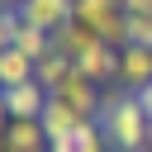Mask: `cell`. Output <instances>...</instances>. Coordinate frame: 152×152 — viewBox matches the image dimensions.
I'll return each instance as SVG.
<instances>
[{"label": "cell", "instance_id": "cell-1", "mask_svg": "<svg viewBox=\"0 0 152 152\" xmlns=\"http://www.w3.org/2000/svg\"><path fill=\"white\" fill-rule=\"evenodd\" d=\"M95 119H100V128H104V138H109L114 152H142V147H147L152 119L142 114V104H138L133 90H104Z\"/></svg>", "mask_w": 152, "mask_h": 152}, {"label": "cell", "instance_id": "cell-2", "mask_svg": "<svg viewBox=\"0 0 152 152\" xmlns=\"http://www.w3.org/2000/svg\"><path fill=\"white\" fill-rule=\"evenodd\" d=\"M52 95H57L62 104H71L81 119H95V114H100V100H104V86H95V81H86L81 71H71Z\"/></svg>", "mask_w": 152, "mask_h": 152}, {"label": "cell", "instance_id": "cell-3", "mask_svg": "<svg viewBox=\"0 0 152 152\" xmlns=\"http://www.w3.org/2000/svg\"><path fill=\"white\" fill-rule=\"evenodd\" d=\"M0 95H5L10 119H43V109H48V100H52V90H48V86H38V81H24V86L0 90Z\"/></svg>", "mask_w": 152, "mask_h": 152}, {"label": "cell", "instance_id": "cell-4", "mask_svg": "<svg viewBox=\"0 0 152 152\" xmlns=\"http://www.w3.org/2000/svg\"><path fill=\"white\" fill-rule=\"evenodd\" d=\"M147 81H152V48H142V43L119 48V86L138 95Z\"/></svg>", "mask_w": 152, "mask_h": 152}, {"label": "cell", "instance_id": "cell-5", "mask_svg": "<svg viewBox=\"0 0 152 152\" xmlns=\"http://www.w3.org/2000/svg\"><path fill=\"white\" fill-rule=\"evenodd\" d=\"M95 43H100V33H95L90 24H81V19H66L62 28H52V48H57L66 62H81Z\"/></svg>", "mask_w": 152, "mask_h": 152}, {"label": "cell", "instance_id": "cell-6", "mask_svg": "<svg viewBox=\"0 0 152 152\" xmlns=\"http://www.w3.org/2000/svg\"><path fill=\"white\" fill-rule=\"evenodd\" d=\"M76 71L86 76V81H95V86H109V81H119V48H109V43H95L81 62H76Z\"/></svg>", "mask_w": 152, "mask_h": 152}, {"label": "cell", "instance_id": "cell-7", "mask_svg": "<svg viewBox=\"0 0 152 152\" xmlns=\"http://www.w3.org/2000/svg\"><path fill=\"white\" fill-rule=\"evenodd\" d=\"M48 152H114V147H109V138H104L100 119H86V124H76L66 138H57Z\"/></svg>", "mask_w": 152, "mask_h": 152}, {"label": "cell", "instance_id": "cell-8", "mask_svg": "<svg viewBox=\"0 0 152 152\" xmlns=\"http://www.w3.org/2000/svg\"><path fill=\"white\" fill-rule=\"evenodd\" d=\"M5 142H10L14 152H48V147H52L48 133H43V119H10Z\"/></svg>", "mask_w": 152, "mask_h": 152}, {"label": "cell", "instance_id": "cell-9", "mask_svg": "<svg viewBox=\"0 0 152 152\" xmlns=\"http://www.w3.org/2000/svg\"><path fill=\"white\" fill-rule=\"evenodd\" d=\"M71 5H76V0H28L19 14H24L28 24H38V28L52 33V28H62V24L71 19Z\"/></svg>", "mask_w": 152, "mask_h": 152}, {"label": "cell", "instance_id": "cell-10", "mask_svg": "<svg viewBox=\"0 0 152 152\" xmlns=\"http://www.w3.org/2000/svg\"><path fill=\"white\" fill-rule=\"evenodd\" d=\"M14 48H19L24 57H33V62H38V57H48V52H52V33H48V28H38V24H28L24 14H14Z\"/></svg>", "mask_w": 152, "mask_h": 152}, {"label": "cell", "instance_id": "cell-11", "mask_svg": "<svg viewBox=\"0 0 152 152\" xmlns=\"http://www.w3.org/2000/svg\"><path fill=\"white\" fill-rule=\"evenodd\" d=\"M76 124H86V119H81V114L71 109V104H62V100L52 95V100H48V109H43V133H48V142L66 138V133H71Z\"/></svg>", "mask_w": 152, "mask_h": 152}, {"label": "cell", "instance_id": "cell-12", "mask_svg": "<svg viewBox=\"0 0 152 152\" xmlns=\"http://www.w3.org/2000/svg\"><path fill=\"white\" fill-rule=\"evenodd\" d=\"M24 81H33V57H24L19 48H5L0 52V90H14Z\"/></svg>", "mask_w": 152, "mask_h": 152}, {"label": "cell", "instance_id": "cell-13", "mask_svg": "<svg viewBox=\"0 0 152 152\" xmlns=\"http://www.w3.org/2000/svg\"><path fill=\"white\" fill-rule=\"evenodd\" d=\"M114 14H124V0H76V5H71V19L90 24L95 33H100V28H104Z\"/></svg>", "mask_w": 152, "mask_h": 152}, {"label": "cell", "instance_id": "cell-14", "mask_svg": "<svg viewBox=\"0 0 152 152\" xmlns=\"http://www.w3.org/2000/svg\"><path fill=\"white\" fill-rule=\"evenodd\" d=\"M71 71H76V62H66L57 48H52L48 57H38V62H33V81H38V86H48V90H57Z\"/></svg>", "mask_w": 152, "mask_h": 152}, {"label": "cell", "instance_id": "cell-15", "mask_svg": "<svg viewBox=\"0 0 152 152\" xmlns=\"http://www.w3.org/2000/svg\"><path fill=\"white\" fill-rule=\"evenodd\" d=\"M128 43L152 48V14H128Z\"/></svg>", "mask_w": 152, "mask_h": 152}, {"label": "cell", "instance_id": "cell-16", "mask_svg": "<svg viewBox=\"0 0 152 152\" xmlns=\"http://www.w3.org/2000/svg\"><path fill=\"white\" fill-rule=\"evenodd\" d=\"M5 48H14V14L10 10H0V52Z\"/></svg>", "mask_w": 152, "mask_h": 152}, {"label": "cell", "instance_id": "cell-17", "mask_svg": "<svg viewBox=\"0 0 152 152\" xmlns=\"http://www.w3.org/2000/svg\"><path fill=\"white\" fill-rule=\"evenodd\" d=\"M138 104H142V114H147V119H152V81H147V86H142V90H138Z\"/></svg>", "mask_w": 152, "mask_h": 152}, {"label": "cell", "instance_id": "cell-18", "mask_svg": "<svg viewBox=\"0 0 152 152\" xmlns=\"http://www.w3.org/2000/svg\"><path fill=\"white\" fill-rule=\"evenodd\" d=\"M128 14H152V0H124Z\"/></svg>", "mask_w": 152, "mask_h": 152}, {"label": "cell", "instance_id": "cell-19", "mask_svg": "<svg viewBox=\"0 0 152 152\" xmlns=\"http://www.w3.org/2000/svg\"><path fill=\"white\" fill-rule=\"evenodd\" d=\"M5 128H10V109H5V95H0V138H5Z\"/></svg>", "mask_w": 152, "mask_h": 152}, {"label": "cell", "instance_id": "cell-20", "mask_svg": "<svg viewBox=\"0 0 152 152\" xmlns=\"http://www.w3.org/2000/svg\"><path fill=\"white\" fill-rule=\"evenodd\" d=\"M24 5H28V0H0V10H10V14H19Z\"/></svg>", "mask_w": 152, "mask_h": 152}, {"label": "cell", "instance_id": "cell-21", "mask_svg": "<svg viewBox=\"0 0 152 152\" xmlns=\"http://www.w3.org/2000/svg\"><path fill=\"white\" fill-rule=\"evenodd\" d=\"M142 152H152V128H147V147H142Z\"/></svg>", "mask_w": 152, "mask_h": 152}, {"label": "cell", "instance_id": "cell-22", "mask_svg": "<svg viewBox=\"0 0 152 152\" xmlns=\"http://www.w3.org/2000/svg\"><path fill=\"white\" fill-rule=\"evenodd\" d=\"M0 152H14V147H10V142H5V138H0Z\"/></svg>", "mask_w": 152, "mask_h": 152}]
</instances>
